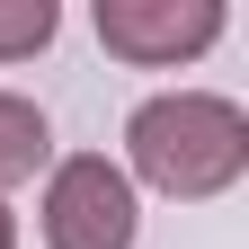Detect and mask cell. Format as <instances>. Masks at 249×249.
I'll use <instances>...</instances> for the list:
<instances>
[{"label":"cell","mask_w":249,"mask_h":249,"mask_svg":"<svg viewBox=\"0 0 249 249\" xmlns=\"http://www.w3.org/2000/svg\"><path fill=\"white\" fill-rule=\"evenodd\" d=\"M213 36H223V0H98V45L142 71L196 62L213 53Z\"/></svg>","instance_id":"obj_3"},{"label":"cell","mask_w":249,"mask_h":249,"mask_svg":"<svg viewBox=\"0 0 249 249\" xmlns=\"http://www.w3.org/2000/svg\"><path fill=\"white\" fill-rule=\"evenodd\" d=\"M142 205L107 151H71L45 169V249H134Z\"/></svg>","instance_id":"obj_2"},{"label":"cell","mask_w":249,"mask_h":249,"mask_svg":"<svg viewBox=\"0 0 249 249\" xmlns=\"http://www.w3.org/2000/svg\"><path fill=\"white\" fill-rule=\"evenodd\" d=\"M53 27H62V9H53V0H0V62L45 53V45H53Z\"/></svg>","instance_id":"obj_5"},{"label":"cell","mask_w":249,"mask_h":249,"mask_svg":"<svg viewBox=\"0 0 249 249\" xmlns=\"http://www.w3.org/2000/svg\"><path fill=\"white\" fill-rule=\"evenodd\" d=\"M36 169H53V124L36 98H18V89H0V196L27 187Z\"/></svg>","instance_id":"obj_4"},{"label":"cell","mask_w":249,"mask_h":249,"mask_svg":"<svg viewBox=\"0 0 249 249\" xmlns=\"http://www.w3.org/2000/svg\"><path fill=\"white\" fill-rule=\"evenodd\" d=\"M0 249H18V213L9 205H0Z\"/></svg>","instance_id":"obj_6"},{"label":"cell","mask_w":249,"mask_h":249,"mask_svg":"<svg viewBox=\"0 0 249 249\" xmlns=\"http://www.w3.org/2000/svg\"><path fill=\"white\" fill-rule=\"evenodd\" d=\"M249 169V116L223 89H160L124 116V178H142L151 196L213 205L231 196Z\"/></svg>","instance_id":"obj_1"}]
</instances>
